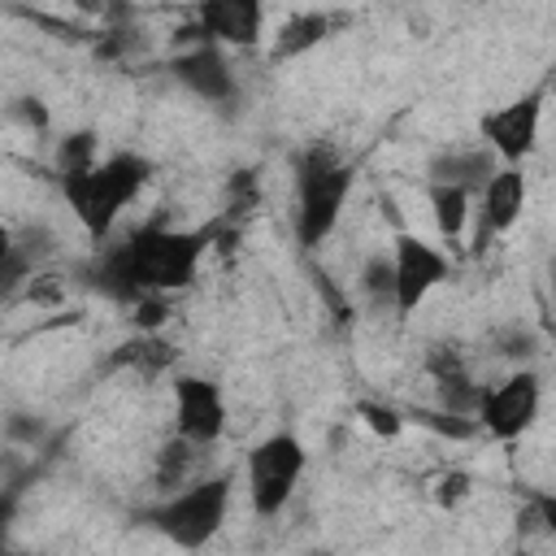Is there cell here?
<instances>
[{"label":"cell","instance_id":"21","mask_svg":"<svg viewBox=\"0 0 556 556\" xmlns=\"http://www.w3.org/2000/svg\"><path fill=\"white\" fill-rule=\"evenodd\" d=\"M469 491H473V478L465 469H447L434 486V500H439V508H456V504L469 500Z\"/></svg>","mask_w":556,"mask_h":556},{"label":"cell","instance_id":"4","mask_svg":"<svg viewBox=\"0 0 556 556\" xmlns=\"http://www.w3.org/2000/svg\"><path fill=\"white\" fill-rule=\"evenodd\" d=\"M230 473H217V478H200L182 491H169L156 508H148V526L169 539L174 547L182 552H195L204 543L217 539L226 513H230Z\"/></svg>","mask_w":556,"mask_h":556},{"label":"cell","instance_id":"18","mask_svg":"<svg viewBox=\"0 0 556 556\" xmlns=\"http://www.w3.org/2000/svg\"><path fill=\"white\" fill-rule=\"evenodd\" d=\"M191 465H195V447H191L187 439L174 434V439L156 452V486H161V491L182 486V478L191 473Z\"/></svg>","mask_w":556,"mask_h":556},{"label":"cell","instance_id":"13","mask_svg":"<svg viewBox=\"0 0 556 556\" xmlns=\"http://www.w3.org/2000/svg\"><path fill=\"white\" fill-rule=\"evenodd\" d=\"M334 30V17L321 13V9H300V13H287L274 30V43H269V56L274 61H291V56H304L308 48L326 43Z\"/></svg>","mask_w":556,"mask_h":556},{"label":"cell","instance_id":"8","mask_svg":"<svg viewBox=\"0 0 556 556\" xmlns=\"http://www.w3.org/2000/svg\"><path fill=\"white\" fill-rule=\"evenodd\" d=\"M539 122H543V87L539 91H526L500 109H486L478 117V135H482V148L491 156H500L504 165H517L534 152L539 143Z\"/></svg>","mask_w":556,"mask_h":556},{"label":"cell","instance_id":"1","mask_svg":"<svg viewBox=\"0 0 556 556\" xmlns=\"http://www.w3.org/2000/svg\"><path fill=\"white\" fill-rule=\"evenodd\" d=\"M213 243V230H174L161 222L135 226L122 243H100L96 287L109 291L122 304H139L143 295H169L187 291L200 274V261Z\"/></svg>","mask_w":556,"mask_h":556},{"label":"cell","instance_id":"15","mask_svg":"<svg viewBox=\"0 0 556 556\" xmlns=\"http://www.w3.org/2000/svg\"><path fill=\"white\" fill-rule=\"evenodd\" d=\"M430 217H434V230L439 239L456 243L473 217V195L465 187H452V182H430Z\"/></svg>","mask_w":556,"mask_h":556},{"label":"cell","instance_id":"24","mask_svg":"<svg viewBox=\"0 0 556 556\" xmlns=\"http://www.w3.org/2000/svg\"><path fill=\"white\" fill-rule=\"evenodd\" d=\"M13 521H17V495H13V491H0V556H4V547H9Z\"/></svg>","mask_w":556,"mask_h":556},{"label":"cell","instance_id":"17","mask_svg":"<svg viewBox=\"0 0 556 556\" xmlns=\"http://www.w3.org/2000/svg\"><path fill=\"white\" fill-rule=\"evenodd\" d=\"M96 161H100V135H96L91 126L61 135V143H56V152H52V169H56V178L87 174Z\"/></svg>","mask_w":556,"mask_h":556},{"label":"cell","instance_id":"22","mask_svg":"<svg viewBox=\"0 0 556 556\" xmlns=\"http://www.w3.org/2000/svg\"><path fill=\"white\" fill-rule=\"evenodd\" d=\"M365 291L378 300V295H387L391 300V256H369L365 261Z\"/></svg>","mask_w":556,"mask_h":556},{"label":"cell","instance_id":"6","mask_svg":"<svg viewBox=\"0 0 556 556\" xmlns=\"http://www.w3.org/2000/svg\"><path fill=\"white\" fill-rule=\"evenodd\" d=\"M447 274H452V265L434 243H426L408 230H400L391 239V304L400 317L417 313L426 304V295L447 282Z\"/></svg>","mask_w":556,"mask_h":556},{"label":"cell","instance_id":"14","mask_svg":"<svg viewBox=\"0 0 556 556\" xmlns=\"http://www.w3.org/2000/svg\"><path fill=\"white\" fill-rule=\"evenodd\" d=\"M430 182H452V187H465L469 195L495 174V156L478 143V148H452V152H439L430 161Z\"/></svg>","mask_w":556,"mask_h":556},{"label":"cell","instance_id":"20","mask_svg":"<svg viewBox=\"0 0 556 556\" xmlns=\"http://www.w3.org/2000/svg\"><path fill=\"white\" fill-rule=\"evenodd\" d=\"M356 417H361L378 439H395V434L404 430L400 408H391V404H382V400H361V404H356Z\"/></svg>","mask_w":556,"mask_h":556},{"label":"cell","instance_id":"16","mask_svg":"<svg viewBox=\"0 0 556 556\" xmlns=\"http://www.w3.org/2000/svg\"><path fill=\"white\" fill-rule=\"evenodd\" d=\"M174 348L156 334H139V339H126L113 356H109V369H130V374H143V378H156L174 365Z\"/></svg>","mask_w":556,"mask_h":556},{"label":"cell","instance_id":"9","mask_svg":"<svg viewBox=\"0 0 556 556\" xmlns=\"http://www.w3.org/2000/svg\"><path fill=\"white\" fill-rule=\"evenodd\" d=\"M174 430L191 447L217 443L226 434V400H222V387L208 382V378H200V374L174 378Z\"/></svg>","mask_w":556,"mask_h":556},{"label":"cell","instance_id":"3","mask_svg":"<svg viewBox=\"0 0 556 556\" xmlns=\"http://www.w3.org/2000/svg\"><path fill=\"white\" fill-rule=\"evenodd\" d=\"M348 195H352V165L326 143L304 148V156L295 165V239H300V248H317L339 226Z\"/></svg>","mask_w":556,"mask_h":556},{"label":"cell","instance_id":"12","mask_svg":"<svg viewBox=\"0 0 556 556\" xmlns=\"http://www.w3.org/2000/svg\"><path fill=\"white\" fill-rule=\"evenodd\" d=\"M169 70H174V78H178L191 96H200V100H208V104L235 100V70H230V61L222 56V48H213V43H195V48L178 52Z\"/></svg>","mask_w":556,"mask_h":556},{"label":"cell","instance_id":"7","mask_svg":"<svg viewBox=\"0 0 556 556\" xmlns=\"http://www.w3.org/2000/svg\"><path fill=\"white\" fill-rule=\"evenodd\" d=\"M539 404H543V382H539V374H534V369H517V374H508L504 382L482 387V400H478L473 421H478V430H486L491 439L513 443V439H521V434L534 426Z\"/></svg>","mask_w":556,"mask_h":556},{"label":"cell","instance_id":"2","mask_svg":"<svg viewBox=\"0 0 556 556\" xmlns=\"http://www.w3.org/2000/svg\"><path fill=\"white\" fill-rule=\"evenodd\" d=\"M148 174H152V165L143 156L113 152V156H100L87 174L61 178V195L74 208L78 226L91 235V243H104L113 235V222L122 217V208L143 191Z\"/></svg>","mask_w":556,"mask_h":556},{"label":"cell","instance_id":"11","mask_svg":"<svg viewBox=\"0 0 556 556\" xmlns=\"http://www.w3.org/2000/svg\"><path fill=\"white\" fill-rule=\"evenodd\" d=\"M195 35L200 43H230L256 48L265 35V4L261 0H204L195 4Z\"/></svg>","mask_w":556,"mask_h":556},{"label":"cell","instance_id":"5","mask_svg":"<svg viewBox=\"0 0 556 556\" xmlns=\"http://www.w3.org/2000/svg\"><path fill=\"white\" fill-rule=\"evenodd\" d=\"M304 460L308 452L291 430H274L248 452V495H252L256 517H278L291 504Z\"/></svg>","mask_w":556,"mask_h":556},{"label":"cell","instance_id":"10","mask_svg":"<svg viewBox=\"0 0 556 556\" xmlns=\"http://www.w3.org/2000/svg\"><path fill=\"white\" fill-rule=\"evenodd\" d=\"M521 208H526V174L517 165H495V174L478 187L473 252H486L500 235H508L521 222Z\"/></svg>","mask_w":556,"mask_h":556},{"label":"cell","instance_id":"19","mask_svg":"<svg viewBox=\"0 0 556 556\" xmlns=\"http://www.w3.org/2000/svg\"><path fill=\"white\" fill-rule=\"evenodd\" d=\"M413 417H417V426H426V430H434L443 439H473L478 434V421L473 417H452L443 408H417Z\"/></svg>","mask_w":556,"mask_h":556},{"label":"cell","instance_id":"27","mask_svg":"<svg viewBox=\"0 0 556 556\" xmlns=\"http://www.w3.org/2000/svg\"><path fill=\"white\" fill-rule=\"evenodd\" d=\"M317 556H330V552H317Z\"/></svg>","mask_w":556,"mask_h":556},{"label":"cell","instance_id":"23","mask_svg":"<svg viewBox=\"0 0 556 556\" xmlns=\"http://www.w3.org/2000/svg\"><path fill=\"white\" fill-rule=\"evenodd\" d=\"M13 113H17L30 130H43V126H48V104H43V100H30V96H26V100L13 104Z\"/></svg>","mask_w":556,"mask_h":556},{"label":"cell","instance_id":"26","mask_svg":"<svg viewBox=\"0 0 556 556\" xmlns=\"http://www.w3.org/2000/svg\"><path fill=\"white\" fill-rule=\"evenodd\" d=\"M508 556H526V552H508Z\"/></svg>","mask_w":556,"mask_h":556},{"label":"cell","instance_id":"25","mask_svg":"<svg viewBox=\"0 0 556 556\" xmlns=\"http://www.w3.org/2000/svg\"><path fill=\"white\" fill-rule=\"evenodd\" d=\"M13 252H17V235H13V230L0 222V269L13 261Z\"/></svg>","mask_w":556,"mask_h":556}]
</instances>
